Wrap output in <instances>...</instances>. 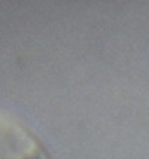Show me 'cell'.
Wrapping results in <instances>:
<instances>
[{
  "mask_svg": "<svg viewBox=\"0 0 149 159\" xmlns=\"http://www.w3.org/2000/svg\"><path fill=\"white\" fill-rule=\"evenodd\" d=\"M0 159H51L42 141L21 120L0 110Z\"/></svg>",
  "mask_w": 149,
  "mask_h": 159,
  "instance_id": "obj_1",
  "label": "cell"
}]
</instances>
